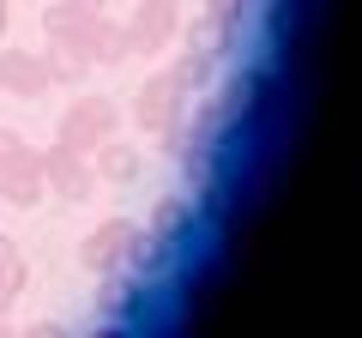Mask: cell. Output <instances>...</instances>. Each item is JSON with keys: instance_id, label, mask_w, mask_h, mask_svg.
<instances>
[{"instance_id": "6da1fadb", "label": "cell", "mask_w": 362, "mask_h": 338, "mask_svg": "<svg viewBox=\"0 0 362 338\" xmlns=\"http://www.w3.org/2000/svg\"><path fill=\"white\" fill-rule=\"evenodd\" d=\"M139 254H145V230L133 218H103L78 242V266L85 272H127Z\"/></svg>"}, {"instance_id": "7a4b0ae2", "label": "cell", "mask_w": 362, "mask_h": 338, "mask_svg": "<svg viewBox=\"0 0 362 338\" xmlns=\"http://www.w3.org/2000/svg\"><path fill=\"white\" fill-rule=\"evenodd\" d=\"M109 133H121V109L109 103V97H97V91H78L73 103L61 109V127H54V139L90 157L97 145L109 139Z\"/></svg>"}, {"instance_id": "3957f363", "label": "cell", "mask_w": 362, "mask_h": 338, "mask_svg": "<svg viewBox=\"0 0 362 338\" xmlns=\"http://www.w3.org/2000/svg\"><path fill=\"white\" fill-rule=\"evenodd\" d=\"M187 103H194V91L181 85V73H175V66H157V73L139 85V91H133V127L163 133L169 121L187 115Z\"/></svg>"}, {"instance_id": "277c9868", "label": "cell", "mask_w": 362, "mask_h": 338, "mask_svg": "<svg viewBox=\"0 0 362 338\" xmlns=\"http://www.w3.org/2000/svg\"><path fill=\"white\" fill-rule=\"evenodd\" d=\"M37 157H42V187H49V194H61L66 206H85V199L97 194V169H90L85 151H73V145L54 139L49 151H37Z\"/></svg>"}, {"instance_id": "5b68a950", "label": "cell", "mask_w": 362, "mask_h": 338, "mask_svg": "<svg viewBox=\"0 0 362 338\" xmlns=\"http://www.w3.org/2000/svg\"><path fill=\"white\" fill-rule=\"evenodd\" d=\"M121 30H127V54L151 61V54H163L169 42L181 37V6H157V0H139V6H133V18H121Z\"/></svg>"}, {"instance_id": "8992f818", "label": "cell", "mask_w": 362, "mask_h": 338, "mask_svg": "<svg viewBox=\"0 0 362 338\" xmlns=\"http://www.w3.org/2000/svg\"><path fill=\"white\" fill-rule=\"evenodd\" d=\"M73 42L85 49V61H90V66H121V61H133V54H127V30H121V18H109L103 6L78 18Z\"/></svg>"}, {"instance_id": "52a82bcc", "label": "cell", "mask_w": 362, "mask_h": 338, "mask_svg": "<svg viewBox=\"0 0 362 338\" xmlns=\"http://www.w3.org/2000/svg\"><path fill=\"white\" fill-rule=\"evenodd\" d=\"M0 91H6V97H25V103L49 97L54 91L49 61H42L37 49H0Z\"/></svg>"}, {"instance_id": "ba28073f", "label": "cell", "mask_w": 362, "mask_h": 338, "mask_svg": "<svg viewBox=\"0 0 362 338\" xmlns=\"http://www.w3.org/2000/svg\"><path fill=\"white\" fill-rule=\"evenodd\" d=\"M42 194H49V187H42V157L25 145L13 163L0 169V199H6L13 211H37V199H42Z\"/></svg>"}, {"instance_id": "9c48e42d", "label": "cell", "mask_w": 362, "mask_h": 338, "mask_svg": "<svg viewBox=\"0 0 362 338\" xmlns=\"http://www.w3.org/2000/svg\"><path fill=\"white\" fill-rule=\"evenodd\" d=\"M90 169H97V182H109V187H133V182L145 175V157L133 151L121 133H109V139L90 151Z\"/></svg>"}, {"instance_id": "30bf717a", "label": "cell", "mask_w": 362, "mask_h": 338, "mask_svg": "<svg viewBox=\"0 0 362 338\" xmlns=\"http://www.w3.org/2000/svg\"><path fill=\"white\" fill-rule=\"evenodd\" d=\"M42 61H49V78H54V85H66V91H78V85H85V73H90V61H85V49H78V42H49V49H42Z\"/></svg>"}, {"instance_id": "8fae6325", "label": "cell", "mask_w": 362, "mask_h": 338, "mask_svg": "<svg viewBox=\"0 0 362 338\" xmlns=\"http://www.w3.org/2000/svg\"><path fill=\"white\" fill-rule=\"evenodd\" d=\"M90 6H78V0H49V13H42V42H73L78 18H85Z\"/></svg>"}, {"instance_id": "7c38bea8", "label": "cell", "mask_w": 362, "mask_h": 338, "mask_svg": "<svg viewBox=\"0 0 362 338\" xmlns=\"http://www.w3.org/2000/svg\"><path fill=\"white\" fill-rule=\"evenodd\" d=\"M187 49L194 54H206V61H223V49H230V30H218V25H187Z\"/></svg>"}, {"instance_id": "4fadbf2b", "label": "cell", "mask_w": 362, "mask_h": 338, "mask_svg": "<svg viewBox=\"0 0 362 338\" xmlns=\"http://www.w3.org/2000/svg\"><path fill=\"white\" fill-rule=\"evenodd\" d=\"M242 13H247V0H206V25L230 30V37H235V25H242Z\"/></svg>"}, {"instance_id": "5bb4252c", "label": "cell", "mask_w": 362, "mask_h": 338, "mask_svg": "<svg viewBox=\"0 0 362 338\" xmlns=\"http://www.w3.org/2000/svg\"><path fill=\"white\" fill-rule=\"evenodd\" d=\"M18 151H25V133H18V127H0V169L13 163Z\"/></svg>"}, {"instance_id": "9a60e30c", "label": "cell", "mask_w": 362, "mask_h": 338, "mask_svg": "<svg viewBox=\"0 0 362 338\" xmlns=\"http://www.w3.org/2000/svg\"><path fill=\"white\" fill-rule=\"evenodd\" d=\"M6 260H18V242H13L6 230H0V266H6Z\"/></svg>"}, {"instance_id": "2e32d148", "label": "cell", "mask_w": 362, "mask_h": 338, "mask_svg": "<svg viewBox=\"0 0 362 338\" xmlns=\"http://www.w3.org/2000/svg\"><path fill=\"white\" fill-rule=\"evenodd\" d=\"M6 30H13V0H0V42H6Z\"/></svg>"}, {"instance_id": "e0dca14e", "label": "cell", "mask_w": 362, "mask_h": 338, "mask_svg": "<svg viewBox=\"0 0 362 338\" xmlns=\"http://www.w3.org/2000/svg\"><path fill=\"white\" fill-rule=\"evenodd\" d=\"M6 314H13V296H6V290H0V326H6Z\"/></svg>"}, {"instance_id": "ac0fdd59", "label": "cell", "mask_w": 362, "mask_h": 338, "mask_svg": "<svg viewBox=\"0 0 362 338\" xmlns=\"http://www.w3.org/2000/svg\"><path fill=\"white\" fill-rule=\"evenodd\" d=\"M78 6H90V13H97V6H103V0H78Z\"/></svg>"}, {"instance_id": "d6986e66", "label": "cell", "mask_w": 362, "mask_h": 338, "mask_svg": "<svg viewBox=\"0 0 362 338\" xmlns=\"http://www.w3.org/2000/svg\"><path fill=\"white\" fill-rule=\"evenodd\" d=\"M157 6H181V0H157Z\"/></svg>"}]
</instances>
